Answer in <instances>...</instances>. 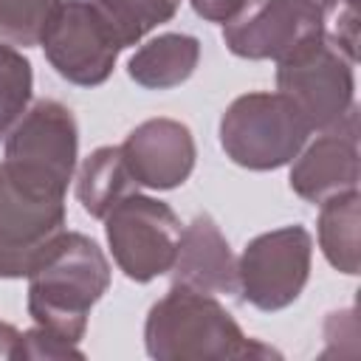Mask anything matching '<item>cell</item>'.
<instances>
[{
	"instance_id": "obj_1",
	"label": "cell",
	"mask_w": 361,
	"mask_h": 361,
	"mask_svg": "<svg viewBox=\"0 0 361 361\" xmlns=\"http://www.w3.org/2000/svg\"><path fill=\"white\" fill-rule=\"evenodd\" d=\"M107 285L110 262L96 240L62 228L28 271V316L62 341L79 344Z\"/></svg>"
},
{
	"instance_id": "obj_2",
	"label": "cell",
	"mask_w": 361,
	"mask_h": 361,
	"mask_svg": "<svg viewBox=\"0 0 361 361\" xmlns=\"http://www.w3.org/2000/svg\"><path fill=\"white\" fill-rule=\"evenodd\" d=\"M144 347L155 361H226L276 355V350L248 338L214 296L175 285L149 307L144 322Z\"/></svg>"
},
{
	"instance_id": "obj_3",
	"label": "cell",
	"mask_w": 361,
	"mask_h": 361,
	"mask_svg": "<svg viewBox=\"0 0 361 361\" xmlns=\"http://www.w3.org/2000/svg\"><path fill=\"white\" fill-rule=\"evenodd\" d=\"M79 158V127L73 113L54 102H34L6 133V172L39 197L65 200Z\"/></svg>"
},
{
	"instance_id": "obj_4",
	"label": "cell",
	"mask_w": 361,
	"mask_h": 361,
	"mask_svg": "<svg viewBox=\"0 0 361 361\" xmlns=\"http://www.w3.org/2000/svg\"><path fill=\"white\" fill-rule=\"evenodd\" d=\"M305 116L282 93L237 96L220 118V144L226 155L254 172H268L290 164L307 144Z\"/></svg>"
},
{
	"instance_id": "obj_5",
	"label": "cell",
	"mask_w": 361,
	"mask_h": 361,
	"mask_svg": "<svg viewBox=\"0 0 361 361\" xmlns=\"http://www.w3.org/2000/svg\"><path fill=\"white\" fill-rule=\"evenodd\" d=\"M353 65L355 62L322 34L276 62V87L296 104L310 130H336L355 116Z\"/></svg>"
},
{
	"instance_id": "obj_6",
	"label": "cell",
	"mask_w": 361,
	"mask_h": 361,
	"mask_svg": "<svg viewBox=\"0 0 361 361\" xmlns=\"http://www.w3.org/2000/svg\"><path fill=\"white\" fill-rule=\"evenodd\" d=\"M51 68L79 87L107 82L124 51L113 23L93 0H59L48 14L39 42Z\"/></svg>"
},
{
	"instance_id": "obj_7",
	"label": "cell",
	"mask_w": 361,
	"mask_h": 361,
	"mask_svg": "<svg viewBox=\"0 0 361 361\" xmlns=\"http://www.w3.org/2000/svg\"><path fill=\"white\" fill-rule=\"evenodd\" d=\"M180 231L183 226L169 203L138 192L124 195L104 214L110 254L133 282H149L161 274H169Z\"/></svg>"
},
{
	"instance_id": "obj_8",
	"label": "cell",
	"mask_w": 361,
	"mask_h": 361,
	"mask_svg": "<svg viewBox=\"0 0 361 361\" xmlns=\"http://www.w3.org/2000/svg\"><path fill=\"white\" fill-rule=\"evenodd\" d=\"M313 237L305 226H282L254 237L237 259V290L265 313L299 299L310 276Z\"/></svg>"
},
{
	"instance_id": "obj_9",
	"label": "cell",
	"mask_w": 361,
	"mask_h": 361,
	"mask_svg": "<svg viewBox=\"0 0 361 361\" xmlns=\"http://www.w3.org/2000/svg\"><path fill=\"white\" fill-rule=\"evenodd\" d=\"M324 14L310 0H248L228 23L223 42L243 59H282L327 34Z\"/></svg>"
},
{
	"instance_id": "obj_10",
	"label": "cell",
	"mask_w": 361,
	"mask_h": 361,
	"mask_svg": "<svg viewBox=\"0 0 361 361\" xmlns=\"http://www.w3.org/2000/svg\"><path fill=\"white\" fill-rule=\"evenodd\" d=\"M65 228V200L23 189L0 164V279L28 276L39 251Z\"/></svg>"
},
{
	"instance_id": "obj_11",
	"label": "cell",
	"mask_w": 361,
	"mask_h": 361,
	"mask_svg": "<svg viewBox=\"0 0 361 361\" xmlns=\"http://www.w3.org/2000/svg\"><path fill=\"white\" fill-rule=\"evenodd\" d=\"M118 147L135 186L158 192L180 186L197 158L192 130L175 118H147Z\"/></svg>"
},
{
	"instance_id": "obj_12",
	"label": "cell",
	"mask_w": 361,
	"mask_h": 361,
	"mask_svg": "<svg viewBox=\"0 0 361 361\" xmlns=\"http://www.w3.org/2000/svg\"><path fill=\"white\" fill-rule=\"evenodd\" d=\"M288 180L290 189L313 206L358 189V116H350L336 130H324L310 147H302Z\"/></svg>"
},
{
	"instance_id": "obj_13",
	"label": "cell",
	"mask_w": 361,
	"mask_h": 361,
	"mask_svg": "<svg viewBox=\"0 0 361 361\" xmlns=\"http://www.w3.org/2000/svg\"><path fill=\"white\" fill-rule=\"evenodd\" d=\"M172 285L195 293H237V259L223 237L220 226L209 214H197L178 243L175 262L169 268Z\"/></svg>"
},
{
	"instance_id": "obj_14",
	"label": "cell",
	"mask_w": 361,
	"mask_h": 361,
	"mask_svg": "<svg viewBox=\"0 0 361 361\" xmlns=\"http://www.w3.org/2000/svg\"><path fill=\"white\" fill-rule=\"evenodd\" d=\"M200 62V42L192 34H158L144 42L127 62V73L147 90H169L183 85Z\"/></svg>"
},
{
	"instance_id": "obj_15",
	"label": "cell",
	"mask_w": 361,
	"mask_h": 361,
	"mask_svg": "<svg viewBox=\"0 0 361 361\" xmlns=\"http://www.w3.org/2000/svg\"><path fill=\"white\" fill-rule=\"evenodd\" d=\"M130 192H135V180L124 164L121 147H99L79 166L76 197L90 217L104 220V214Z\"/></svg>"
},
{
	"instance_id": "obj_16",
	"label": "cell",
	"mask_w": 361,
	"mask_h": 361,
	"mask_svg": "<svg viewBox=\"0 0 361 361\" xmlns=\"http://www.w3.org/2000/svg\"><path fill=\"white\" fill-rule=\"evenodd\" d=\"M319 245L327 262L347 274H358V214H361V195L358 189L341 192L319 203Z\"/></svg>"
},
{
	"instance_id": "obj_17",
	"label": "cell",
	"mask_w": 361,
	"mask_h": 361,
	"mask_svg": "<svg viewBox=\"0 0 361 361\" xmlns=\"http://www.w3.org/2000/svg\"><path fill=\"white\" fill-rule=\"evenodd\" d=\"M104 17L113 23L121 45H135L155 25L169 23L180 6V0H93Z\"/></svg>"
},
{
	"instance_id": "obj_18",
	"label": "cell",
	"mask_w": 361,
	"mask_h": 361,
	"mask_svg": "<svg viewBox=\"0 0 361 361\" xmlns=\"http://www.w3.org/2000/svg\"><path fill=\"white\" fill-rule=\"evenodd\" d=\"M34 90L31 62L6 39H0V138L28 110Z\"/></svg>"
},
{
	"instance_id": "obj_19",
	"label": "cell",
	"mask_w": 361,
	"mask_h": 361,
	"mask_svg": "<svg viewBox=\"0 0 361 361\" xmlns=\"http://www.w3.org/2000/svg\"><path fill=\"white\" fill-rule=\"evenodd\" d=\"M59 0H0V39L31 48Z\"/></svg>"
},
{
	"instance_id": "obj_20",
	"label": "cell",
	"mask_w": 361,
	"mask_h": 361,
	"mask_svg": "<svg viewBox=\"0 0 361 361\" xmlns=\"http://www.w3.org/2000/svg\"><path fill=\"white\" fill-rule=\"evenodd\" d=\"M20 358L23 361H54V358H85V353L76 344H68L59 336H54L45 327L37 324L34 330H25L23 333L17 361Z\"/></svg>"
},
{
	"instance_id": "obj_21",
	"label": "cell",
	"mask_w": 361,
	"mask_h": 361,
	"mask_svg": "<svg viewBox=\"0 0 361 361\" xmlns=\"http://www.w3.org/2000/svg\"><path fill=\"white\" fill-rule=\"evenodd\" d=\"M195 14L209 23H228L248 0H189Z\"/></svg>"
},
{
	"instance_id": "obj_22",
	"label": "cell",
	"mask_w": 361,
	"mask_h": 361,
	"mask_svg": "<svg viewBox=\"0 0 361 361\" xmlns=\"http://www.w3.org/2000/svg\"><path fill=\"white\" fill-rule=\"evenodd\" d=\"M324 17L327 14H338L336 23H353L358 20V0H310Z\"/></svg>"
},
{
	"instance_id": "obj_23",
	"label": "cell",
	"mask_w": 361,
	"mask_h": 361,
	"mask_svg": "<svg viewBox=\"0 0 361 361\" xmlns=\"http://www.w3.org/2000/svg\"><path fill=\"white\" fill-rule=\"evenodd\" d=\"M20 338H23V333L14 324L0 322V358L17 361V355H20Z\"/></svg>"
}]
</instances>
